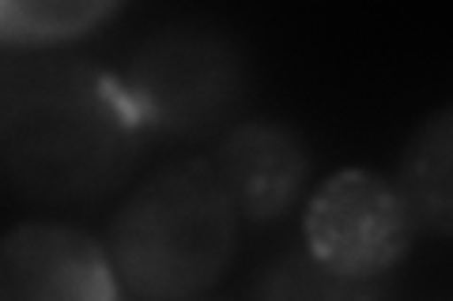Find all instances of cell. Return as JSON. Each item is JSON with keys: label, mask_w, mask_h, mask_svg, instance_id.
<instances>
[{"label": "cell", "mask_w": 453, "mask_h": 301, "mask_svg": "<svg viewBox=\"0 0 453 301\" xmlns=\"http://www.w3.org/2000/svg\"><path fill=\"white\" fill-rule=\"evenodd\" d=\"M238 226L211 159H174L121 199L106 252L136 301H196L231 267Z\"/></svg>", "instance_id": "2"}, {"label": "cell", "mask_w": 453, "mask_h": 301, "mask_svg": "<svg viewBox=\"0 0 453 301\" xmlns=\"http://www.w3.org/2000/svg\"><path fill=\"white\" fill-rule=\"evenodd\" d=\"M211 166L238 219L250 222L283 219L303 199L310 181L306 143L280 121H238L231 132H223Z\"/></svg>", "instance_id": "6"}, {"label": "cell", "mask_w": 453, "mask_h": 301, "mask_svg": "<svg viewBox=\"0 0 453 301\" xmlns=\"http://www.w3.org/2000/svg\"><path fill=\"white\" fill-rule=\"evenodd\" d=\"M121 4L110 0H0V46L8 49H53L98 31Z\"/></svg>", "instance_id": "8"}, {"label": "cell", "mask_w": 453, "mask_h": 301, "mask_svg": "<svg viewBox=\"0 0 453 301\" xmlns=\"http://www.w3.org/2000/svg\"><path fill=\"white\" fill-rule=\"evenodd\" d=\"M416 234L446 241L453 234V109L438 106L408 136L389 181Z\"/></svg>", "instance_id": "7"}, {"label": "cell", "mask_w": 453, "mask_h": 301, "mask_svg": "<svg viewBox=\"0 0 453 301\" xmlns=\"http://www.w3.org/2000/svg\"><path fill=\"white\" fill-rule=\"evenodd\" d=\"M0 301H121V282L98 237L31 219L0 234Z\"/></svg>", "instance_id": "5"}, {"label": "cell", "mask_w": 453, "mask_h": 301, "mask_svg": "<svg viewBox=\"0 0 453 301\" xmlns=\"http://www.w3.org/2000/svg\"><path fill=\"white\" fill-rule=\"evenodd\" d=\"M121 79L83 56L16 53L0 61V189L35 207H88L144 159Z\"/></svg>", "instance_id": "1"}, {"label": "cell", "mask_w": 453, "mask_h": 301, "mask_svg": "<svg viewBox=\"0 0 453 301\" xmlns=\"http://www.w3.org/2000/svg\"><path fill=\"white\" fill-rule=\"evenodd\" d=\"M303 237V249L336 275L381 279L408 256L416 230L386 177L340 169L306 199Z\"/></svg>", "instance_id": "4"}, {"label": "cell", "mask_w": 453, "mask_h": 301, "mask_svg": "<svg viewBox=\"0 0 453 301\" xmlns=\"http://www.w3.org/2000/svg\"><path fill=\"white\" fill-rule=\"evenodd\" d=\"M253 301H386V286L381 279L336 275L306 249H291L257 275Z\"/></svg>", "instance_id": "9"}, {"label": "cell", "mask_w": 453, "mask_h": 301, "mask_svg": "<svg viewBox=\"0 0 453 301\" xmlns=\"http://www.w3.org/2000/svg\"><path fill=\"white\" fill-rule=\"evenodd\" d=\"M118 79L144 136L178 143L231 132L253 91L246 49L211 23H178L151 34Z\"/></svg>", "instance_id": "3"}]
</instances>
